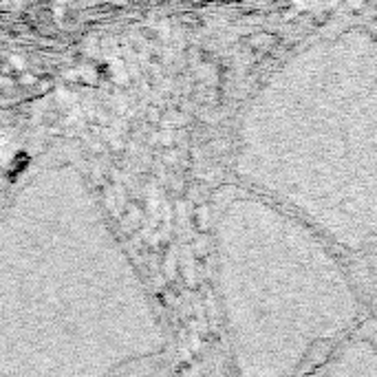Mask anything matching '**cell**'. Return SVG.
Masks as SVG:
<instances>
[{
	"label": "cell",
	"instance_id": "1",
	"mask_svg": "<svg viewBox=\"0 0 377 377\" xmlns=\"http://www.w3.org/2000/svg\"><path fill=\"white\" fill-rule=\"evenodd\" d=\"M185 362L102 194L49 155L0 203V377H183Z\"/></svg>",
	"mask_w": 377,
	"mask_h": 377
},
{
	"label": "cell",
	"instance_id": "2",
	"mask_svg": "<svg viewBox=\"0 0 377 377\" xmlns=\"http://www.w3.org/2000/svg\"><path fill=\"white\" fill-rule=\"evenodd\" d=\"M236 183L305 221L373 295L377 243V43L348 22L302 43L236 122Z\"/></svg>",
	"mask_w": 377,
	"mask_h": 377
},
{
	"label": "cell",
	"instance_id": "3",
	"mask_svg": "<svg viewBox=\"0 0 377 377\" xmlns=\"http://www.w3.org/2000/svg\"><path fill=\"white\" fill-rule=\"evenodd\" d=\"M219 377H305L373 318V295L293 214L238 183L210 197Z\"/></svg>",
	"mask_w": 377,
	"mask_h": 377
},
{
	"label": "cell",
	"instance_id": "4",
	"mask_svg": "<svg viewBox=\"0 0 377 377\" xmlns=\"http://www.w3.org/2000/svg\"><path fill=\"white\" fill-rule=\"evenodd\" d=\"M305 377H377L375 320L371 318L351 340Z\"/></svg>",
	"mask_w": 377,
	"mask_h": 377
}]
</instances>
